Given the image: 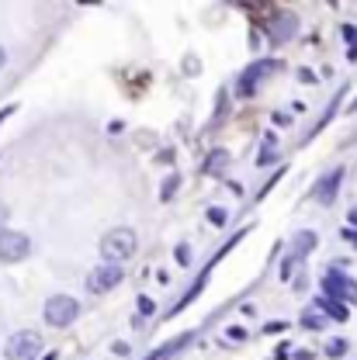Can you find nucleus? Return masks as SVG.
<instances>
[{
    "instance_id": "obj_4",
    "label": "nucleus",
    "mask_w": 357,
    "mask_h": 360,
    "mask_svg": "<svg viewBox=\"0 0 357 360\" xmlns=\"http://www.w3.org/2000/svg\"><path fill=\"white\" fill-rule=\"evenodd\" d=\"M45 322L49 326H56V329H66L77 315H80V305H77V298H70V295H52L49 302H45Z\"/></svg>"
},
{
    "instance_id": "obj_12",
    "label": "nucleus",
    "mask_w": 357,
    "mask_h": 360,
    "mask_svg": "<svg viewBox=\"0 0 357 360\" xmlns=\"http://www.w3.org/2000/svg\"><path fill=\"white\" fill-rule=\"evenodd\" d=\"M313 246H315V236H313V232H299V239H295V246H292V250H295L299 257H306Z\"/></svg>"
},
{
    "instance_id": "obj_15",
    "label": "nucleus",
    "mask_w": 357,
    "mask_h": 360,
    "mask_svg": "<svg viewBox=\"0 0 357 360\" xmlns=\"http://www.w3.org/2000/svg\"><path fill=\"white\" fill-rule=\"evenodd\" d=\"M177 260H180V267L191 264V250H187V246H177Z\"/></svg>"
},
{
    "instance_id": "obj_10",
    "label": "nucleus",
    "mask_w": 357,
    "mask_h": 360,
    "mask_svg": "<svg viewBox=\"0 0 357 360\" xmlns=\"http://www.w3.org/2000/svg\"><path fill=\"white\" fill-rule=\"evenodd\" d=\"M191 340H194V336H191V333H184V336H177V340H174V343H167L163 350H156V354H153L149 360H170L180 350V347H184V343H191Z\"/></svg>"
},
{
    "instance_id": "obj_2",
    "label": "nucleus",
    "mask_w": 357,
    "mask_h": 360,
    "mask_svg": "<svg viewBox=\"0 0 357 360\" xmlns=\"http://www.w3.org/2000/svg\"><path fill=\"white\" fill-rule=\"evenodd\" d=\"M39 354H42V336H39L35 329L14 333V336L7 340V347H4V357L7 360H35Z\"/></svg>"
},
{
    "instance_id": "obj_13",
    "label": "nucleus",
    "mask_w": 357,
    "mask_h": 360,
    "mask_svg": "<svg viewBox=\"0 0 357 360\" xmlns=\"http://www.w3.org/2000/svg\"><path fill=\"white\" fill-rule=\"evenodd\" d=\"M326 354H330V357H344V354H347V340H330V343H326Z\"/></svg>"
},
{
    "instance_id": "obj_14",
    "label": "nucleus",
    "mask_w": 357,
    "mask_h": 360,
    "mask_svg": "<svg viewBox=\"0 0 357 360\" xmlns=\"http://www.w3.org/2000/svg\"><path fill=\"white\" fill-rule=\"evenodd\" d=\"M302 322H306L309 329H319V326H322V319H319V312H306V319H302Z\"/></svg>"
},
{
    "instance_id": "obj_22",
    "label": "nucleus",
    "mask_w": 357,
    "mask_h": 360,
    "mask_svg": "<svg viewBox=\"0 0 357 360\" xmlns=\"http://www.w3.org/2000/svg\"><path fill=\"white\" fill-rule=\"evenodd\" d=\"M42 360H56V354H49V357H42Z\"/></svg>"
},
{
    "instance_id": "obj_7",
    "label": "nucleus",
    "mask_w": 357,
    "mask_h": 360,
    "mask_svg": "<svg viewBox=\"0 0 357 360\" xmlns=\"http://www.w3.org/2000/svg\"><path fill=\"white\" fill-rule=\"evenodd\" d=\"M295 32H299V21H295V14H277V18H270V21H268L270 42H288Z\"/></svg>"
},
{
    "instance_id": "obj_3",
    "label": "nucleus",
    "mask_w": 357,
    "mask_h": 360,
    "mask_svg": "<svg viewBox=\"0 0 357 360\" xmlns=\"http://www.w3.org/2000/svg\"><path fill=\"white\" fill-rule=\"evenodd\" d=\"M32 253V239L18 229H0V264H21Z\"/></svg>"
},
{
    "instance_id": "obj_20",
    "label": "nucleus",
    "mask_w": 357,
    "mask_h": 360,
    "mask_svg": "<svg viewBox=\"0 0 357 360\" xmlns=\"http://www.w3.org/2000/svg\"><path fill=\"white\" fill-rule=\"evenodd\" d=\"M4 219H7V208H4V205H0V222H4Z\"/></svg>"
},
{
    "instance_id": "obj_6",
    "label": "nucleus",
    "mask_w": 357,
    "mask_h": 360,
    "mask_svg": "<svg viewBox=\"0 0 357 360\" xmlns=\"http://www.w3.org/2000/svg\"><path fill=\"white\" fill-rule=\"evenodd\" d=\"M118 281H122V267H115V264H101L97 270H90L87 288L94 291V295H104V291H111Z\"/></svg>"
},
{
    "instance_id": "obj_16",
    "label": "nucleus",
    "mask_w": 357,
    "mask_h": 360,
    "mask_svg": "<svg viewBox=\"0 0 357 360\" xmlns=\"http://www.w3.org/2000/svg\"><path fill=\"white\" fill-rule=\"evenodd\" d=\"M208 219H212L215 225H223L225 222V212H223V208H212V212H208Z\"/></svg>"
},
{
    "instance_id": "obj_5",
    "label": "nucleus",
    "mask_w": 357,
    "mask_h": 360,
    "mask_svg": "<svg viewBox=\"0 0 357 360\" xmlns=\"http://www.w3.org/2000/svg\"><path fill=\"white\" fill-rule=\"evenodd\" d=\"M322 288L330 291L326 298H333V302H337V298H357V281H351L340 267H333V270L322 274Z\"/></svg>"
},
{
    "instance_id": "obj_1",
    "label": "nucleus",
    "mask_w": 357,
    "mask_h": 360,
    "mask_svg": "<svg viewBox=\"0 0 357 360\" xmlns=\"http://www.w3.org/2000/svg\"><path fill=\"white\" fill-rule=\"evenodd\" d=\"M135 253V232L132 229H111L104 239H101V257L108 260V264H122V260H129Z\"/></svg>"
},
{
    "instance_id": "obj_19",
    "label": "nucleus",
    "mask_w": 357,
    "mask_h": 360,
    "mask_svg": "<svg viewBox=\"0 0 357 360\" xmlns=\"http://www.w3.org/2000/svg\"><path fill=\"white\" fill-rule=\"evenodd\" d=\"M4 63H7V52H4V45H0V66H4Z\"/></svg>"
},
{
    "instance_id": "obj_17",
    "label": "nucleus",
    "mask_w": 357,
    "mask_h": 360,
    "mask_svg": "<svg viewBox=\"0 0 357 360\" xmlns=\"http://www.w3.org/2000/svg\"><path fill=\"white\" fill-rule=\"evenodd\" d=\"M229 340H246V333H243L239 326H232V329H229Z\"/></svg>"
},
{
    "instance_id": "obj_11",
    "label": "nucleus",
    "mask_w": 357,
    "mask_h": 360,
    "mask_svg": "<svg viewBox=\"0 0 357 360\" xmlns=\"http://www.w3.org/2000/svg\"><path fill=\"white\" fill-rule=\"evenodd\" d=\"M319 309H322V312H330L337 322H344V319H347V309H344L340 302H333V298H319Z\"/></svg>"
},
{
    "instance_id": "obj_8",
    "label": "nucleus",
    "mask_w": 357,
    "mask_h": 360,
    "mask_svg": "<svg viewBox=\"0 0 357 360\" xmlns=\"http://www.w3.org/2000/svg\"><path fill=\"white\" fill-rule=\"evenodd\" d=\"M270 70H274V63H253V66L239 77V87H236L239 90V97H250V94L257 90V80H261V77H268Z\"/></svg>"
},
{
    "instance_id": "obj_9",
    "label": "nucleus",
    "mask_w": 357,
    "mask_h": 360,
    "mask_svg": "<svg viewBox=\"0 0 357 360\" xmlns=\"http://www.w3.org/2000/svg\"><path fill=\"white\" fill-rule=\"evenodd\" d=\"M340 180H344V170H333L330 177H326V180H322V184H319V191H315V198L330 205V201L337 198V187H340Z\"/></svg>"
},
{
    "instance_id": "obj_21",
    "label": "nucleus",
    "mask_w": 357,
    "mask_h": 360,
    "mask_svg": "<svg viewBox=\"0 0 357 360\" xmlns=\"http://www.w3.org/2000/svg\"><path fill=\"white\" fill-rule=\"evenodd\" d=\"M351 222H354V225H357V212H354V208H351Z\"/></svg>"
},
{
    "instance_id": "obj_18",
    "label": "nucleus",
    "mask_w": 357,
    "mask_h": 360,
    "mask_svg": "<svg viewBox=\"0 0 357 360\" xmlns=\"http://www.w3.org/2000/svg\"><path fill=\"white\" fill-rule=\"evenodd\" d=\"M11 111H14V108H4V111H0V122H4V118H7V115H11Z\"/></svg>"
}]
</instances>
